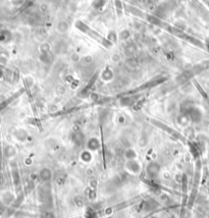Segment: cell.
Listing matches in <instances>:
<instances>
[{"label":"cell","mask_w":209,"mask_h":218,"mask_svg":"<svg viewBox=\"0 0 209 218\" xmlns=\"http://www.w3.org/2000/svg\"><path fill=\"white\" fill-rule=\"evenodd\" d=\"M41 177L43 181H48L51 177V172H50L49 169H43L41 172Z\"/></svg>","instance_id":"cell-1"}]
</instances>
